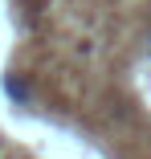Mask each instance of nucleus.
Listing matches in <instances>:
<instances>
[{
    "label": "nucleus",
    "mask_w": 151,
    "mask_h": 159,
    "mask_svg": "<svg viewBox=\"0 0 151 159\" xmlns=\"http://www.w3.org/2000/svg\"><path fill=\"white\" fill-rule=\"evenodd\" d=\"M4 94H8L16 106H29V102H33V86H29L21 74H8V78H4Z\"/></svg>",
    "instance_id": "f257e3e1"
}]
</instances>
